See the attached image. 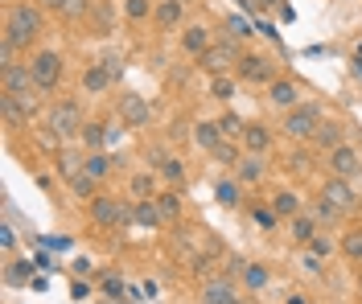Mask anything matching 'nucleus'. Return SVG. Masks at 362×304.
<instances>
[{
  "instance_id": "obj_1",
  "label": "nucleus",
  "mask_w": 362,
  "mask_h": 304,
  "mask_svg": "<svg viewBox=\"0 0 362 304\" xmlns=\"http://www.w3.org/2000/svg\"><path fill=\"white\" fill-rule=\"evenodd\" d=\"M37 33H42V8H37V4H13V8H8V25H4V37L21 49V46H29Z\"/></svg>"
},
{
  "instance_id": "obj_2",
  "label": "nucleus",
  "mask_w": 362,
  "mask_h": 304,
  "mask_svg": "<svg viewBox=\"0 0 362 304\" xmlns=\"http://www.w3.org/2000/svg\"><path fill=\"white\" fill-rule=\"evenodd\" d=\"M0 74H4V91L21 95L29 107H37V91H42V87H37V78H33V66H29V62H13V66H4Z\"/></svg>"
},
{
  "instance_id": "obj_3",
  "label": "nucleus",
  "mask_w": 362,
  "mask_h": 304,
  "mask_svg": "<svg viewBox=\"0 0 362 304\" xmlns=\"http://www.w3.org/2000/svg\"><path fill=\"white\" fill-rule=\"evenodd\" d=\"M317 128H321V107H313V103H296L284 116V132L292 140H313Z\"/></svg>"
},
{
  "instance_id": "obj_4",
  "label": "nucleus",
  "mask_w": 362,
  "mask_h": 304,
  "mask_svg": "<svg viewBox=\"0 0 362 304\" xmlns=\"http://www.w3.org/2000/svg\"><path fill=\"white\" fill-rule=\"evenodd\" d=\"M49 132H54V136H62V140L83 136V111H78V103H74V99H62V103H54V107H49Z\"/></svg>"
},
{
  "instance_id": "obj_5",
  "label": "nucleus",
  "mask_w": 362,
  "mask_h": 304,
  "mask_svg": "<svg viewBox=\"0 0 362 304\" xmlns=\"http://www.w3.org/2000/svg\"><path fill=\"white\" fill-rule=\"evenodd\" d=\"M91 218H95L99 226L116 231V226H128V222H136V206H123V202H116V197H95V206H91Z\"/></svg>"
},
{
  "instance_id": "obj_6",
  "label": "nucleus",
  "mask_w": 362,
  "mask_h": 304,
  "mask_svg": "<svg viewBox=\"0 0 362 304\" xmlns=\"http://www.w3.org/2000/svg\"><path fill=\"white\" fill-rule=\"evenodd\" d=\"M33 78H37V87L42 91H54L58 83H62V58L54 54V49H42V54H33Z\"/></svg>"
},
{
  "instance_id": "obj_7",
  "label": "nucleus",
  "mask_w": 362,
  "mask_h": 304,
  "mask_svg": "<svg viewBox=\"0 0 362 304\" xmlns=\"http://www.w3.org/2000/svg\"><path fill=\"white\" fill-rule=\"evenodd\" d=\"M330 169H334V177H358L362 173V157H358V148H350V144H338L334 152H330Z\"/></svg>"
},
{
  "instance_id": "obj_8",
  "label": "nucleus",
  "mask_w": 362,
  "mask_h": 304,
  "mask_svg": "<svg viewBox=\"0 0 362 304\" xmlns=\"http://www.w3.org/2000/svg\"><path fill=\"white\" fill-rule=\"evenodd\" d=\"M116 111H120V119L128 128H145L148 119H152V111H148V103L140 95H123L120 103H116Z\"/></svg>"
},
{
  "instance_id": "obj_9",
  "label": "nucleus",
  "mask_w": 362,
  "mask_h": 304,
  "mask_svg": "<svg viewBox=\"0 0 362 304\" xmlns=\"http://www.w3.org/2000/svg\"><path fill=\"white\" fill-rule=\"evenodd\" d=\"M235 58H239V49L231 46V42H222V46H210L206 54H202V66L210 74H227L231 66H235Z\"/></svg>"
},
{
  "instance_id": "obj_10",
  "label": "nucleus",
  "mask_w": 362,
  "mask_h": 304,
  "mask_svg": "<svg viewBox=\"0 0 362 304\" xmlns=\"http://www.w3.org/2000/svg\"><path fill=\"white\" fill-rule=\"evenodd\" d=\"M239 74L247 78V83H276V74H272V62H264L260 54H243L239 58Z\"/></svg>"
},
{
  "instance_id": "obj_11",
  "label": "nucleus",
  "mask_w": 362,
  "mask_h": 304,
  "mask_svg": "<svg viewBox=\"0 0 362 304\" xmlns=\"http://www.w3.org/2000/svg\"><path fill=\"white\" fill-rule=\"evenodd\" d=\"M321 197H330V202H334V206H342V210H350V206L358 202L346 177H330V181H325V189H321Z\"/></svg>"
},
{
  "instance_id": "obj_12",
  "label": "nucleus",
  "mask_w": 362,
  "mask_h": 304,
  "mask_svg": "<svg viewBox=\"0 0 362 304\" xmlns=\"http://www.w3.org/2000/svg\"><path fill=\"white\" fill-rule=\"evenodd\" d=\"M231 300H239V292H235L231 280H210L202 288V304H231Z\"/></svg>"
},
{
  "instance_id": "obj_13",
  "label": "nucleus",
  "mask_w": 362,
  "mask_h": 304,
  "mask_svg": "<svg viewBox=\"0 0 362 304\" xmlns=\"http://www.w3.org/2000/svg\"><path fill=\"white\" fill-rule=\"evenodd\" d=\"M111 83H116V71L107 62H95V66H87V74H83V87L87 91H107Z\"/></svg>"
},
{
  "instance_id": "obj_14",
  "label": "nucleus",
  "mask_w": 362,
  "mask_h": 304,
  "mask_svg": "<svg viewBox=\"0 0 362 304\" xmlns=\"http://www.w3.org/2000/svg\"><path fill=\"white\" fill-rule=\"evenodd\" d=\"M0 107H4V119H8V123H25V119L37 111V107L25 103L21 95H8V91H4V99H0Z\"/></svg>"
},
{
  "instance_id": "obj_15",
  "label": "nucleus",
  "mask_w": 362,
  "mask_h": 304,
  "mask_svg": "<svg viewBox=\"0 0 362 304\" xmlns=\"http://www.w3.org/2000/svg\"><path fill=\"white\" fill-rule=\"evenodd\" d=\"M243 148H247V152H264L267 144H272V132H267L264 123H243Z\"/></svg>"
},
{
  "instance_id": "obj_16",
  "label": "nucleus",
  "mask_w": 362,
  "mask_h": 304,
  "mask_svg": "<svg viewBox=\"0 0 362 304\" xmlns=\"http://www.w3.org/2000/svg\"><path fill=\"white\" fill-rule=\"evenodd\" d=\"M267 99H272L276 107H284V111H292V107H296V87H292L289 78H276V83L267 87Z\"/></svg>"
},
{
  "instance_id": "obj_17",
  "label": "nucleus",
  "mask_w": 362,
  "mask_h": 304,
  "mask_svg": "<svg viewBox=\"0 0 362 304\" xmlns=\"http://www.w3.org/2000/svg\"><path fill=\"white\" fill-rule=\"evenodd\" d=\"M181 46L190 49V54H206V49H210V29H206V25H190L186 37H181Z\"/></svg>"
},
{
  "instance_id": "obj_18",
  "label": "nucleus",
  "mask_w": 362,
  "mask_h": 304,
  "mask_svg": "<svg viewBox=\"0 0 362 304\" xmlns=\"http://www.w3.org/2000/svg\"><path fill=\"white\" fill-rule=\"evenodd\" d=\"M235 169H239V181H243V186H255V181L264 177V161H260V152H251V157H243V161L235 164Z\"/></svg>"
},
{
  "instance_id": "obj_19",
  "label": "nucleus",
  "mask_w": 362,
  "mask_h": 304,
  "mask_svg": "<svg viewBox=\"0 0 362 304\" xmlns=\"http://www.w3.org/2000/svg\"><path fill=\"white\" fill-rule=\"evenodd\" d=\"M193 140L202 144V148H210V152H215L227 136H222V128H218V119H215V123H198V128H193Z\"/></svg>"
},
{
  "instance_id": "obj_20",
  "label": "nucleus",
  "mask_w": 362,
  "mask_h": 304,
  "mask_svg": "<svg viewBox=\"0 0 362 304\" xmlns=\"http://www.w3.org/2000/svg\"><path fill=\"white\" fill-rule=\"evenodd\" d=\"M292 238H296V243H313L317 238V218H309V214H292Z\"/></svg>"
},
{
  "instance_id": "obj_21",
  "label": "nucleus",
  "mask_w": 362,
  "mask_h": 304,
  "mask_svg": "<svg viewBox=\"0 0 362 304\" xmlns=\"http://www.w3.org/2000/svg\"><path fill=\"white\" fill-rule=\"evenodd\" d=\"M272 210L280 214V218H289V214H301V197H296L292 189H280V193L272 197Z\"/></svg>"
},
{
  "instance_id": "obj_22",
  "label": "nucleus",
  "mask_w": 362,
  "mask_h": 304,
  "mask_svg": "<svg viewBox=\"0 0 362 304\" xmlns=\"http://www.w3.org/2000/svg\"><path fill=\"white\" fill-rule=\"evenodd\" d=\"M136 222H140V226H161V222H165L161 210H157V197H140V206H136Z\"/></svg>"
},
{
  "instance_id": "obj_23",
  "label": "nucleus",
  "mask_w": 362,
  "mask_h": 304,
  "mask_svg": "<svg viewBox=\"0 0 362 304\" xmlns=\"http://www.w3.org/2000/svg\"><path fill=\"white\" fill-rule=\"evenodd\" d=\"M243 284H247L251 292L267 288V267H264V263H247V267H243Z\"/></svg>"
},
{
  "instance_id": "obj_24",
  "label": "nucleus",
  "mask_w": 362,
  "mask_h": 304,
  "mask_svg": "<svg viewBox=\"0 0 362 304\" xmlns=\"http://www.w3.org/2000/svg\"><path fill=\"white\" fill-rule=\"evenodd\" d=\"M78 140L87 144L91 152H99V148H103V140H107V128H103V123H83V136H78Z\"/></svg>"
},
{
  "instance_id": "obj_25",
  "label": "nucleus",
  "mask_w": 362,
  "mask_h": 304,
  "mask_svg": "<svg viewBox=\"0 0 362 304\" xmlns=\"http://www.w3.org/2000/svg\"><path fill=\"white\" fill-rule=\"evenodd\" d=\"M215 197H218V206L235 210V206H239V186H235V181H218V186H215Z\"/></svg>"
},
{
  "instance_id": "obj_26",
  "label": "nucleus",
  "mask_w": 362,
  "mask_h": 304,
  "mask_svg": "<svg viewBox=\"0 0 362 304\" xmlns=\"http://www.w3.org/2000/svg\"><path fill=\"white\" fill-rule=\"evenodd\" d=\"M157 21L161 25H177L181 21V0H161V4H157Z\"/></svg>"
},
{
  "instance_id": "obj_27",
  "label": "nucleus",
  "mask_w": 362,
  "mask_h": 304,
  "mask_svg": "<svg viewBox=\"0 0 362 304\" xmlns=\"http://www.w3.org/2000/svg\"><path fill=\"white\" fill-rule=\"evenodd\" d=\"M157 210H161V218H177V214H181V197H177V193H157Z\"/></svg>"
},
{
  "instance_id": "obj_28",
  "label": "nucleus",
  "mask_w": 362,
  "mask_h": 304,
  "mask_svg": "<svg viewBox=\"0 0 362 304\" xmlns=\"http://www.w3.org/2000/svg\"><path fill=\"white\" fill-rule=\"evenodd\" d=\"M313 140L321 144V148H330V152H334V148L342 144V132L334 128V123H321V128H317V136H313Z\"/></svg>"
},
{
  "instance_id": "obj_29",
  "label": "nucleus",
  "mask_w": 362,
  "mask_h": 304,
  "mask_svg": "<svg viewBox=\"0 0 362 304\" xmlns=\"http://www.w3.org/2000/svg\"><path fill=\"white\" fill-rule=\"evenodd\" d=\"M313 218L317 222H334V218H342V206H334L330 197H321V202L313 206Z\"/></svg>"
},
{
  "instance_id": "obj_30",
  "label": "nucleus",
  "mask_w": 362,
  "mask_h": 304,
  "mask_svg": "<svg viewBox=\"0 0 362 304\" xmlns=\"http://www.w3.org/2000/svg\"><path fill=\"white\" fill-rule=\"evenodd\" d=\"M342 251H346V259H354V263H362V231H350V234H346Z\"/></svg>"
},
{
  "instance_id": "obj_31",
  "label": "nucleus",
  "mask_w": 362,
  "mask_h": 304,
  "mask_svg": "<svg viewBox=\"0 0 362 304\" xmlns=\"http://www.w3.org/2000/svg\"><path fill=\"white\" fill-rule=\"evenodd\" d=\"M107 164H111V161H107V157H103V152H91V157H87V161H83V169H87V173H91V177H95V181H99V177H103V173H107Z\"/></svg>"
},
{
  "instance_id": "obj_32",
  "label": "nucleus",
  "mask_w": 362,
  "mask_h": 304,
  "mask_svg": "<svg viewBox=\"0 0 362 304\" xmlns=\"http://www.w3.org/2000/svg\"><path fill=\"white\" fill-rule=\"evenodd\" d=\"M128 189H132L136 197H157V193H152V177H145V173H136V177L128 181Z\"/></svg>"
},
{
  "instance_id": "obj_33",
  "label": "nucleus",
  "mask_w": 362,
  "mask_h": 304,
  "mask_svg": "<svg viewBox=\"0 0 362 304\" xmlns=\"http://www.w3.org/2000/svg\"><path fill=\"white\" fill-rule=\"evenodd\" d=\"M71 186H74V193H83V197H91V193H95V177H91V173L83 169L78 177H71Z\"/></svg>"
},
{
  "instance_id": "obj_34",
  "label": "nucleus",
  "mask_w": 362,
  "mask_h": 304,
  "mask_svg": "<svg viewBox=\"0 0 362 304\" xmlns=\"http://www.w3.org/2000/svg\"><path fill=\"white\" fill-rule=\"evenodd\" d=\"M218 128H222V136H243V123H239V116H218Z\"/></svg>"
},
{
  "instance_id": "obj_35",
  "label": "nucleus",
  "mask_w": 362,
  "mask_h": 304,
  "mask_svg": "<svg viewBox=\"0 0 362 304\" xmlns=\"http://www.w3.org/2000/svg\"><path fill=\"white\" fill-rule=\"evenodd\" d=\"M251 218H255V226H264V231H272V226H276V218H280V214L272 210V206H267V210H260V206H255V210H251Z\"/></svg>"
},
{
  "instance_id": "obj_36",
  "label": "nucleus",
  "mask_w": 362,
  "mask_h": 304,
  "mask_svg": "<svg viewBox=\"0 0 362 304\" xmlns=\"http://www.w3.org/2000/svg\"><path fill=\"white\" fill-rule=\"evenodd\" d=\"M215 157H218L222 164H239V148H235V144H227V140H222V144L215 148Z\"/></svg>"
},
{
  "instance_id": "obj_37",
  "label": "nucleus",
  "mask_w": 362,
  "mask_h": 304,
  "mask_svg": "<svg viewBox=\"0 0 362 304\" xmlns=\"http://www.w3.org/2000/svg\"><path fill=\"white\" fill-rule=\"evenodd\" d=\"M210 91H215L218 99H231V95H235V83H231V78H222V74H215V83H210Z\"/></svg>"
},
{
  "instance_id": "obj_38",
  "label": "nucleus",
  "mask_w": 362,
  "mask_h": 304,
  "mask_svg": "<svg viewBox=\"0 0 362 304\" xmlns=\"http://www.w3.org/2000/svg\"><path fill=\"white\" fill-rule=\"evenodd\" d=\"M123 13L132 21H140V17H148V0H123Z\"/></svg>"
},
{
  "instance_id": "obj_39",
  "label": "nucleus",
  "mask_w": 362,
  "mask_h": 304,
  "mask_svg": "<svg viewBox=\"0 0 362 304\" xmlns=\"http://www.w3.org/2000/svg\"><path fill=\"white\" fill-rule=\"evenodd\" d=\"M157 169H161V173H165V177H169V181H181V177H186V169H181V161H165V164H157Z\"/></svg>"
},
{
  "instance_id": "obj_40",
  "label": "nucleus",
  "mask_w": 362,
  "mask_h": 304,
  "mask_svg": "<svg viewBox=\"0 0 362 304\" xmlns=\"http://www.w3.org/2000/svg\"><path fill=\"white\" fill-rule=\"evenodd\" d=\"M309 251H313V255H321V259H330V251H334V243H330L325 234H317L313 243H309Z\"/></svg>"
},
{
  "instance_id": "obj_41",
  "label": "nucleus",
  "mask_w": 362,
  "mask_h": 304,
  "mask_svg": "<svg viewBox=\"0 0 362 304\" xmlns=\"http://www.w3.org/2000/svg\"><path fill=\"white\" fill-rule=\"evenodd\" d=\"M58 169H62V177H78V161H74L71 152H66V157L58 161Z\"/></svg>"
},
{
  "instance_id": "obj_42",
  "label": "nucleus",
  "mask_w": 362,
  "mask_h": 304,
  "mask_svg": "<svg viewBox=\"0 0 362 304\" xmlns=\"http://www.w3.org/2000/svg\"><path fill=\"white\" fill-rule=\"evenodd\" d=\"M103 292H107L111 300H120V296H123V284L120 280H103Z\"/></svg>"
},
{
  "instance_id": "obj_43",
  "label": "nucleus",
  "mask_w": 362,
  "mask_h": 304,
  "mask_svg": "<svg viewBox=\"0 0 362 304\" xmlns=\"http://www.w3.org/2000/svg\"><path fill=\"white\" fill-rule=\"evenodd\" d=\"M0 247H4V255H8V251H13V247H17V234L8 231V226H4V231H0Z\"/></svg>"
},
{
  "instance_id": "obj_44",
  "label": "nucleus",
  "mask_w": 362,
  "mask_h": 304,
  "mask_svg": "<svg viewBox=\"0 0 362 304\" xmlns=\"http://www.w3.org/2000/svg\"><path fill=\"white\" fill-rule=\"evenodd\" d=\"M8 280H13V284L29 280V267H25V263H17V267H8Z\"/></svg>"
},
{
  "instance_id": "obj_45",
  "label": "nucleus",
  "mask_w": 362,
  "mask_h": 304,
  "mask_svg": "<svg viewBox=\"0 0 362 304\" xmlns=\"http://www.w3.org/2000/svg\"><path fill=\"white\" fill-rule=\"evenodd\" d=\"M231 29H235V37H247V25H243L239 17H231Z\"/></svg>"
},
{
  "instance_id": "obj_46",
  "label": "nucleus",
  "mask_w": 362,
  "mask_h": 304,
  "mask_svg": "<svg viewBox=\"0 0 362 304\" xmlns=\"http://www.w3.org/2000/svg\"><path fill=\"white\" fill-rule=\"evenodd\" d=\"M37 4H42V8H66L71 0H37Z\"/></svg>"
},
{
  "instance_id": "obj_47",
  "label": "nucleus",
  "mask_w": 362,
  "mask_h": 304,
  "mask_svg": "<svg viewBox=\"0 0 362 304\" xmlns=\"http://www.w3.org/2000/svg\"><path fill=\"white\" fill-rule=\"evenodd\" d=\"M289 304H309V300H305V296H289Z\"/></svg>"
},
{
  "instance_id": "obj_48",
  "label": "nucleus",
  "mask_w": 362,
  "mask_h": 304,
  "mask_svg": "<svg viewBox=\"0 0 362 304\" xmlns=\"http://www.w3.org/2000/svg\"><path fill=\"white\" fill-rule=\"evenodd\" d=\"M354 74H362V62H358V58H354Z\"/></svg>"
},
{
  "instance_id": "obj_49",
  "label": "nucleus",
  "mask_w": 362,
  "mask_h": 304,
  "mask_svg": "<svg viewBox=\"0 0 362 304\" xmlns=\"http://www.w3.org/2000/svg\"><path fill=\"white\" fill-rule=\"evenodd\" d=\"M231 304H247V300H243V296H239V300H231Z\"/></svg>"
}]
</instances>
